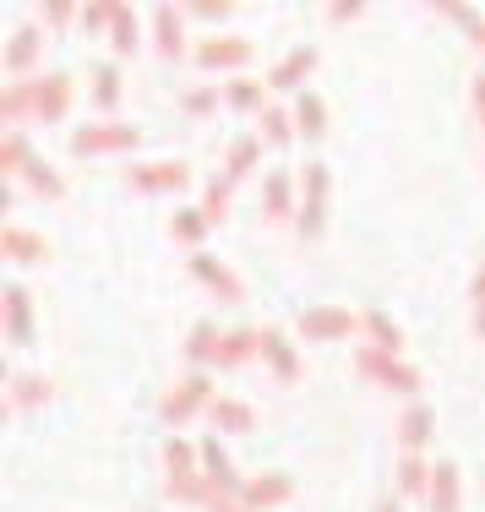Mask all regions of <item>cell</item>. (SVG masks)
<instances>
[{"mask_svg": "<svg viewBox=\"0 0 485 512\" xmlns=\"http://www.w3.org/2000/svg\"><path fill=\"white\" fill-rule=\"evenodd\" d=\"M355 371L371 376V382H382L387 393H404V398L420 393V371H415V365H404L398 355H387V349H377V344H360L355 349Z\"/></svg>", "mask_w": 485, "mask_h": 512, "instance_id": "obj_1", "label": "cell"}, {"mask_svg": "<svg viewBox=\"0 0 485 512\" xmlns=\"http://www.w3.org/2000/svg\"><path fill=\"white\" fill-rule=\"evenodd\" d=\"M300 175V213H295V229L300 240H317L322 224H327V169L311 158V164H295Z\"/></svg>", "mask_w": 485, "mask_h": 512, "instance_id": "obj_2", "label": "cell"}, {"mask_svg": "<svg viewBox=\"0 0 485 512\" xmlns=\"http://www.w3.org/2000/svg\"><path fill=\"white\" fill-rule=\"evenodd\" d=\"M142 142L137 126H120V120H104V126H77L71 131V153H131Z\"/></svg>", "mask_w": 485, "mask_h": 512, "instance_id": "obj_3", "label": "cell"}, {"mask_svg": "<svg viewBox=\"0 0 485 512\" xmlns=\"http://www.w3.org/2000/svg\"><path fill=\"white\" fill-rule=\"evenodd\" d=\"M213 382H208V376H202V371H191L186 376V382H180V387H169V398H164V420L169 425H180V420H191V414H202V409H213Z\"/></svg>", "mask_w": 485, "mask_h": 512, "instance_id": "obj_4", "label": "cell"}, {"mask_svg": "<svg viewBox=\"0 0 485 512\" xmlns=\"http://www.w3.org/2000/svg\"><path fill=\"white\" fill-rule=\"evenodd\" d=\"M295 327H300V338H349V333H360V316L355 311H344V306H311V311H300L295 316Z\"/></svg>", "mask_w": 485, "mask_h": 512, "instance_id": "obj_5", "label": "cell"}, {"mask_svg": "<svg viewBox=\"0 0 485 512\" xmlns=\"http://www.w3.org/2000/svg\"><path fill=\"white\" fill-rule=\"evenodd\" d=\"M191 169L175 164V158H164V164H137L126 169V186L131 191H148V197H169V191H186Z\"/></svg>", "mask_w": 485, "mask_h": 512, "instance_id": "obj_6", "label": "cell"}, {"mask_svg": "<svg viewBox=\"0 0 485 512\" xmlns=\"http://www.w3.org/2000/svg\"><path fill=\"white\" fill-rule=\"evenodd\" d=\"M202 71H218V66H246L251 60V39H229V33H218V39H202L197 50H191Z\"/></svg>", "mask_w": 485, "mask_h": 512, "instance_id": "obj_7", "label": "cell"}, {"mask_svg": "<svg viewBox=\"0 0 485 512\" xmlns=\"http://www.w3.org/2000/svg\"><path fill=\"white\" fill-rule=\"evenodd\" d=\"M164 463H169V480H164V491H180V485H191V480H202V447H191L186 436H169L164 442Z\"/></svg>", "mask_w": 485, "mask_h": 512, "instance_id": "obj_8", "label": "cell"}, {"mask_svg": "<svg viewBox=\"0 0 485 512\" xmlns=\"http://www.w3.org/2000/svg\"><path fill=\"white\" fill-rule=\"evenodd\" d=\"M191 273H197V278H202V284L213 289L218 300H240V295H246V284H240V278L229 273V267L218 262L213 251H191Z\"/></svg>", "mask_w": 485, "mask_h": 512, "instance_id": "obj_9", "label": "cell"}, {"mask_svg": "<svg viewBox=\"0 0 485 512\" xmlns=\"http://www.w3.org/2000/svg\"><path fill=\"white\" fill-rule=\"evenodd\" d=\"M202 474H208V480H213L224 496H240V491H246V480H240V469L224 458V442H218V436H208V442H202Z\"/></svg>", "mask_w": 485, "mask_h": 512, "instance_id": "obj_10", "label": "cell"}, {"mask_svg": "<svg viewBox=\"0 0 485 512\" xmlns=\"http://www.w3.org/2000/svg\"><path fill=\"white\" fill-rule=\"evenodd\" d=\"M295 186H300V175H289V169H273V175L262 180V207H268V218H295L300 213Z\"/></svg>", "mask_w": 485, "mask_h": 512, "instance_id": "obj_11", "label": "cell"}, {"mask_svg": "<svg viewBox=\"0 0 485 512\" xmlns=\"http://www.w3.org/2000/svg\"><path fill=\"white\" fill-rule=\"evenodd\" d=\"M295 496V480L289 474H257V480H246V491H240V502H246L251 512H262V507H278V502H289Z\"/></svg>", "mask_w": 485, "mask_h": 512, "instance_id": "obj_12", "label": "cell"}, {"mask_svg": "<svg viewBox=\"0 0 485 512\" xmlns=\"http://www.w3.org/2000/svg\"><path fill=\"white\" fill-rule=\"evenodd\" d=\"M153 44L164 60L186 55V33H180V6H153Z\"/></svg>", "mask_w": 485, "mask_h": 512, "instance_id": "obj_13", "label": "cell"}, {"mask_svg": "<svg viewBox=\"0 0 485 512\" xmlns=\"http://www.w3.org/2000/svg\"><path fill=\"white\" fill-rule=\"evenodd\" d=\"M39 88V120H66L71 115V77H39L33 82Z\"/></svg>", "mask_w": 485, "mask_h": 512, "instance_id": "obj_14", "label": "cell"}, {"mask_svg": "<svg viewBox=\"0 0 485 512\" xmlns=\"http://www.w3.org/2000/svg\"><path fill=\"white\" fill-rule=\"evenodd\" d=\"M262 360H268L273 376H284V382H295V376H300V355H295V344H289L278 327H268V333H262Z\"/></svg>", "mask_w": 485, "mask_h": 512, "instance_id": "obj_15", "label": "cell"}, {"mask_svg": "<svg viewBox=\"0 0 485 512\" xmlns=\"http://www.w3.org/2000/svg\"><path fill=\"white\" fill-rule=\"evenodd\" d=\"M208 414H213L218 431H229V436H240V431H251V425H257V414H251L246 398H229V393H218Z\"/></svg>", "mask_w": 485, "mask_h": 512, "instance_id": "obj_16", "label": "cell"}, {"mask_svg": "<svg viewBox=\"0 0 485 512\" xmlns=\"http://www.w3.org/2000/svg\"><path fill=\"white\" fill-rule=\"evenodd\" d=\"M251 355H262V333H251V327H235V333L218 338L213 365H246Z\"/></svg>", "mask_w": 485, "mask_h": 512, "instance_id": "obj_17", "label": "cell"}, {"mask_svg": "<svg viewBox=\"0 0 485 512\" xmlns=\"http://www.w3.org/2000/svg\"><path fill=\"white\" fill-rule=\"evenodd\" d=\"M311 66H317V44H300V50H289V55L273 66L268 88H300V77H306Z\"/></svg>", "mask_w": 485, "mask_h": 512, "instance_id": "obj_18", "label": "cell"}, {"mask_svg": "<svg viewBox=\"0 0 485 512\" xmlns=\"http://www.w3.org/2000/svg\"><path fill=\"white\" fill-rule=\"evenodd\" d=\"M6 126H22V120H39V88L33 82H11L6 88V104H0Z\"/></svg>", "mask_w": 485, "mask_h": 512, "instance_id": "obj_19", "label": "cell"}, {"mask_svg": "<svg viewBox=\"0 0 485 512\" xmlns=\"http://www.w3.org/2000/svg\"><path fill=\"white\" fill-rule=\"evenodd\" d=\"M0 300H6V333L17 338V344H28V338H33V306H28V289L11 284Z\"/></svg>", "mask_w": 485, "mask_h": 512, "instance_id": "obj_20", "label": "cell"}, {"mask_svg": "<svg viewBox=\"0 0 485 512\" xmlns=\"http://www.w3.org/2000/svg\"><path fill=\"white\" fill-rule=\"evenodd\" d=\"M398 442H404V453H420V447L431 442V404H409L404 420H398Z\"/></svg>", "mask_w": 485, "mask_h": 512, "instance_id": "obj_21", "label": "cell"}, {"mask_svg": "<svg viewBox=\"0 0 485 512\" xmlns=\"http://www.w3.org/2000/svg\"><path fill=\"white\" fill-rule=\"evenodd\" d=\"M39 50H44V33L39 28H17V33H11V44H6V71H17V77H22V71L39 60Z\"/></svg>", "mask_w": 485, "mask_h": 512, "instance_id": "obj_22", "label": "cell"}, {"mask_svg": "<svg viewBox=\"0 0 485 512\" xmlns=\"http://www.w3.org/2000/svg\"><path fill=\"white\" fill-rule=\"evenodd\" d=\"M295 131H300V137H311V142H322V131H327V104L311 88L295 99Z\"/></svg>", "mask_w": 485, "mask_h": 512, "instance_id": "obj_23", "label": "cell"}, {"mask_svg": "<svg viewBox=\"0 0 485 512\" xmlns=\"http://www.w3.org/2000/svg\"><path fill=\"white\" fill-rule=\"evenodd\" d=\"M426 507H431V512H458V469H453V463H436Z\"/></svg>", "mask_w": 485, "mask_h": 512, "instance_id": "obj_24", "label": "cell"}, {"mask_svg": "<svg viewBox=\"0 0 485 512\" xmlns=\"http://www.w3.org/2000/svg\"><path fill=\"white\" fill-rule=\"evenodd\" d=\"M0 246H6V256H11V262H44V240L33 235V229H17V224H6V240H0Z\"/></svg>", "mask_w": 485, "mask_h": 512, "instance_id": "obj_25", "label": "cell"}, {"mask_svg": "<svg viewBox=\"0 0 485 512\" xmlns=\"http://www.w3.org/2000/svg\"><path fill=\"white\" fill-rule=\"evenodd\" d=\"M360 327H366L371 344L387 349V355H398V349H404V333L393 327V316H387V311H366V316H360Z\"/></svg>", "mask_w": 485, "mask_h": 512, "instance_id": "obj_26", "label": "cell"}, {"mask_svg": "<svg viewBox=\"0 0 485 512\" xmlns=\"http://www.w3.org/2000/svg\"><path fill=\"white\" fill-rule=\"evenodd\" d=\"M109 44H115V55H131V50H137V11H131L126 0H115V22H109Z\"/></svg>", "mask_w": 485, "mask_h": 512, "instance_id": "obj_27", "label": "cell"}, {"mask_svg": "<svg viewBox=\"0 0 485 512\" xmlns=\"http://www.w3.org/2000/svg\"><path fill=\"white\" fill-rule=\"evenodd\" d=\"M431 474L436 469H426L415 453H404V463H398V491L404 496H431Z\"/></svg>", "mask_w": 485, "mask_h": 512, "instance_id": "obj_28", "label": "cell"}, {"mask_svg": "<svg viewBox=\"0 0 485 512\" xmlns=\"http://www.w3.org/2000/svg\"><path fill=\"white\" fill-rule=\"evenodd\" d=\"M257 153H262V137H235V142H229V153H224V175L240 180L251 164H257Z\"/></svg>", "mask_w": 485, "mask_h": 512, "instance_id": "obj_29", "label": "cell"}, {"mask_svg": "<svg viewBox=\"0 0 485 512\" xmlns=\"http://www.w3.org/2000/svg\"><path fill=\"white\" fill-rule=\"evenodd\" d=\"M44 398H50V382H39V376H17V382H6V404H17V409H39Z\"/></svg>", "mask_w": 485, "mask_h": 512, "instance_id": "obj_30", "label": "cell"}, {"mask_svg": "<svg viewBox=\"0 0 485 512\" xmlns=\"http://www.w3.org/2000/svg\"><path fill=\"white\" fill-rule=\"evenodd\" d=\"M257 126H262V142H273V148H284V142L295 137V115H289V109H262Z\"/></svg>", "mask_w": 485, "mask_h": 512, "instance_id": "obj_31", "label": "cell"}, {"mask_svg": "<svg viewBox=\"0 0 485 512\" xmlns=\"http://www.w3.org/2000/svg\"><path fill=\"white\" fill-rule=\"evenodd\" d=\"M22 180H28V186H33V191H39V197H66V180H60V175H55V169H50V164H44V158H33V164H28V169H22Z\"/></svg>", "mask_w": 485, "mask_h": 512, "instance_id": "obj_32", "label": "cell"}, {"mask_svg": "<svg viewBox=\"0 0 485 512\" xmlns=\"http://www.w3.org/2000/svg\"><path fill=\"white\" fill-rule=\"evenodd\" d=\"M93 104H99V109H115L120 104V71H115V60H104V66L93 71Z\"/></svg>", "mask_w": 485, "mask_h": 512, "instance_id": "obj_33", "label": "cell"}, {"mask_svg": "<svg viewBox=\"0 0 485 512\" xmlns=\"http://www.w3.org/2000/svg\"><path fill=\"white\" fill-rule=\"evenodd\" d=\"M28 164H33L28 137H22V131H6V142H0V169H6V175H22Z\"/></svg>", "mask_w": 485, "mask_h": 512, "instance_id": "obj_34", "label": "cell"}, {"mask_svg": "<svg viewBox=\"0 0 485 512\" xmlns=\"http://www.w3.org/2000/svg\"><path fill=\"white\" fill-rule=\"evenodd\" d=\"M169 235H175V240H191V246H197V240L208 235V213H202V207H186V213H175V218H169Z\"/></svg>", "mask_w": 485, "mask_h": 512, "instance_id": "obj_35", "label": "cell"}, {"mask_svg": "<svg viewBox=\"0 0 485 512\" xmlns=\"http://www.w3.org/2000/svg\"><path fill=\"white\" fill-rule=\"evenodd\" d=\"M218 338H224V333H218V327L213 322H197V327H191V344H186V360H213L218 355Z\"/></svg>", "mask_w": 485, "mask_h": 512, "instance_id": "obj_36", "label": "cell"}, {"mask_svg": "<svg viewBox=\"0 0 485 512\" xmlns=\"http://www.w3.org/2000/svg\"><path fill=\"white\" fill-rule=\"evenodd\" d=\"M262 93H268V82H229L224 104L229 109H257V115H262Z\"/></svg>", "mask_w": 485, "mask_h": 512, "instance_id": "obj_37", "label": "cell"}, {"mask_svg": "<svg viewBox=\"0 0 485 512\" xmlns=\"http://www.w3.org/2000/svg\"><path fill=\"white\" fill-rule=\"evenodd\" d=\"M229 186H235L229 175H218L213 186H208V197H202V213H208V224H218V218L229 213Z\"/></svg>", "mask_w": 485, "mask_h": 512, "instance_id": "obj_38", "label": "cell"}, {"mask_svg": "<svg viewBox=\"0 0 485 512\" xmlns=\"http://www.w3.org/2000/svg\"><path fill=\"white\" fill-rule=\"evenodd\" d=\"M44 22H50V28H71V22L82 17L77 6H71V0H44V11H39Z\"/></svg>", "mask_w": 485, "mask_h": 512, "instance_id": "obj_39", "label": "cell"}, {"mask_svg": "<svg viewBox=\"0 0 485 512\" xmlns=\"http://www.w3.org/2000/svg\"><path fill=\"white\" fill-rule=\"evenodd\" d=\"M180 104H186V115H208V109L218 104V93H213V88H191Z\"/></svg>", "mask_w": 485, "mask_h": 512, "instance_id": "obj_40", "label": "cell"}, {"mask_svg": "<svg viewBox=\"0 0 485 512\" xmlns=\"http://www.w3.org/2000/svg\"><path fill=\"white\" fill-rule=\"evenodd\" d=\"M360 11L366 6H355V0H349V6H333V22H349V17H360Z\"/></svg>", "mask_w": 485, "mask_h": 512, "instance_id": "obj_41", "label": "cell"}, {"mask_svg": "<svg viewBox=\"0 0 485 512\" xmlns=\"http://www.w3.org/2000/svg\"><path fill=\"white\" fill-rule=\"evenodd\" d=\"M213 512H251V507H246V502H240V496H224V502H218Z\"/></svg>", "mask_w": 485, "mask_h": 512, "instance_id": "obj_42", "label": "cell"}, {"mask_svg": "<svg viewBox=\"0 0 485 512\" xmlns=\"http://www.w3.org/2000/svg\"><path fill=\"white\" fill-rule=\"evenodd\" d=\"M475 300L485 306V262H480V273H475Z\"/></svg>", "mask_w": 485, "mask_h": 512, "instance_id": "obj_43", "label": "cell"}, {"mask_svg": "<svg viewBox=\"0 0 485 512\" xmlns=\"http://www.w3.org/2000/svg\"><path fill=\"white\" fill-rule=\"evenodd\" d=\"M475 333L485 338V306H475Z\"/></svg>", "mask_w": 485, "mask_h": 512, "instance_id": "obj_44", "label": "cell"}, {"mask_svg": "<svg viewBox=\"0 0 485 512\" xmlns=\"http://www.w3.org/2000/svg\"><path fill=\"white\" fill-rule=\"evenodd\" d=\"M377 512H398V502H382V507H377Z\"/></svg>", "mask_w": 485, "mask_h": 512, "instance_id": "obj_45", "label": "cell"}]
</instances>
